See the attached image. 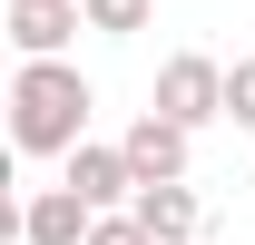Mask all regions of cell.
<instances>
[{
    "mask_svg": "<svg viewBox=\"0 0 255 245\" xmlns=\"http://www.w3.org/2000/svg\"><path fill=\"white\" fill-rule=\"evenodd\" d=\"M59 186H69V196H89L98 216H128V206H137V167H128V147H98V137L69 157Z\"/></svg>",
    "mask_w": 255,
    "mask_h": 245,
    "instance_id": "cell-5",
    "label": "cell"
},
{
    "mask_svg": "<svg viewBox=\"0 0 255 245\" xmlns=\"http://www.w3.org/2000/svg\"><path fill=\"white\" fill-rule=\"evenodd\" d=\"M89 108H98V89L69 59H20L10 69V147L20 157H79L89 147Z\"/></svg>",
    "mask_w": 255,
    "mask_h": 245,
    "instance_id": "cell-1",
    "label": "cell"
},
{
    "mask_svg": "<svg viewBox=\"0 0 255 245\" xmlns=\"http://www.w3.org/2000/svg\"><path fill=\"white\" fill-rule=\"evenodd\" d=\"M226 118L255 127V59H226Z\"/></svg>",
    "mask_w": 255,
    "mask_h": 245,
    "instance_id": "cell-9",
    "label": "cell"
},
{
    "mask_svg": "<svg viewBox=\"0 0 255 245\" xmlns=\"http://www.w3.org/2000/svg\"><path fill=\"white\" fill-rule=\"evenodd\" d=\"M147 108H157V118H177V127L196 137L206 118H226V59H206V49H177V59L157 69Z\"/></svg>",
    "mask_w": 255,
    "mask_h": 245,
    "instance_id": "cell-2",
    "label": "cell"
},
{
    "mask_svg": "<svg viewBox=\"0 0 255 245\" xmlns=\"http://www.w3.org/2000/svg\"><path fill=\"white\" fill-rule=\"evenodd\" d=\"M118 147H128V167H137V186H187V147H196V137H187L177 118L137 108V127H128Z\"/></svg>",
    "mask_w": 255,
    "mask_h": 245,
    "instance_id": "cell-4",
    "label": "cell"
},
{
    "mask_svg": "<svg viewBox=\"0 0 255 245\" xmlns=\"http://www.w3.org/2000/svg\"><path fill=\"white\" fill-rule=\"evenodd\" d=\"M89 245H157V236H147L137 216H98V226H89Z\"/></svg>",
    "mask_w": 255,
    "mask_h": 245,
    "instance_id": "cell-10",
    "label": "cell"
},
{
    "mask_svg": "<svg viewBox=\"0 0 255 245\" xmlns=\"http://www.w3.org/2000/svg\"><path fill=\"white\" fill-rule=\"evenodd\" d=\"M0 20H10V49H20V59H59L69 39L89 30L79 0H0Z\"/></svg>",
    "mask_w": 255,
    "mask_h": 245,
    "instance_id": "cell-3",
    "label": "cell"
},
{
    "mask_svg": "<svg viewBox=\"0 0 255 245\" xmlns=\"http://www.w3.org/2000/svg\"><path fill=\"white\" fill-rule=\"evenodd\" d=\"M89 226H98V206L69 186H30V206H20V245H89Z\"/></svg>",
    "mask_w": 255,
    "mask_h": 245,
    "instance_id": "cell-6",
    "label": "cell"
},
{
    "mask_svg": "<svg viewBox=\"0 0 255 245\" xmlns=\"http://www.w3.org/2000/svg\"><path fill=\"white\" fill-rule=\"evenodd\" d=\"M128 216H137L157 245H196V236H206V206H196V186H137V206H128Z\"/></svg>",
    "mask_w": 255,
    "mask_h": 245,
    "instance_id": "cell-7",
    "label": "cell"
},
{
    "mask_svg": "<svg viewBox=\"0 0 255 245\" xmlns=\"http://www.w3.org/2000/svg\"><path fill=\"white\" fill-rule=\"evenodd\" d=\"M79 10H89V30H108V39L147 30V0H79Z\"/></svg>",
    "mask_w": 255,
    "mask_h": 245,
    "instance_id": "cell-8",
    "label": "cell"
}]
</instances>
